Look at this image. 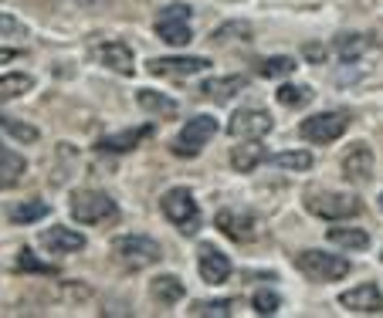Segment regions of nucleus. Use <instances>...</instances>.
<instances>
[{
  "label": "nucleus",
  "mask_w": 383,
  "mask_h": 318,
  "mask_svg": "<svg viewBox=\"0 0 383 318\" xmlns=\"http://www.w3.org/2000/svg\"><path fill=\"white\" fill-rule=\"evenodd\" d=\"M163 213L183 234H197L200 230V210H197V200H193V193L187 187H173L163 193Z\"/></svg>",
  "instance_id": "obj_1"
},
{
  "label": "nucleus",
  "mask_w": 383,
  "mask_h": 318,
  "mask_svg": "<svg viewBox=\"0 0 383 318\" xmlns=\"http://www.w3.org/2000/svg\"><path fill=\"white\" fill-rule=\"evenodd\" d=\"M295 267L312 281H339L349 274V261L339 254H326V251H302L295 254Z\"/></svg>",
  "instance_id": "obj_2"
},
{
  "label": "nucleus",
  "mask_w": 383,
  "mask_h": 318,
  "mask_svg": "<svg viewBox=\"0 0 383 318\" xmlns=\"http://www.w3.org/2000/svg\"><path fill=\"white\" fill-rule=\"evenodd\" d=\"M112 251L119 254V261L129 264V267H150L163 258V247L146 237V234H126V237H115Z\"/></svg>",
  "instance_id": "obj_3"
},
{
  "label": "nucleus",
  "mask_w": 383,
  "mask_h": 318,
  "mask_svg": "<svg viewBox=\"0 0 383 318\" xmlns=\"http://www.w3.org/2000/svg\"><path fill=\"white\" fill-rule=\"evenodd\" d=\"M214 135H217V119H211V115H193L190 122L180 129V135H176L173 152L176 156H197Z\"/></svg>",
  "instance_id": "obj_4"
},
{
  "label": "nucleus",
  "mask_w": 383,
  "mask_h": 318,
  "mask_svg": "<svg viewBox=\"0 0 383 318\" xmlns=\"http://www.w3.org/2000/svg\"><path fill=\"white\" fill-rule=\"evenodd\" d=\"M346 126H349L346 112H319L299 122V135L306 143H332V139H339L346 132Z\"/></svg>",
  "instance_id": "obj_5"
},
{
  "label": "nucleus",
  "mask_w": 383,
  "mask_h": 318,
  "mask_svg": "<svg viewBox=\"0 0 383 318\" xmlns=\"http://www.w3.org/2000/svg\"><path fill=\"white\" fill-rule=\"evenodd\" d=\"M72 217L82 220V224L109 220V217H115V200L109 193H98V190H82L72 200Z\"/></svg>",
  "instance_id": "obj_6"
},
{
  "label": "nucleus",
  "mask_w": 383,
  "mask_h": 318,
  "mask_svg": "<svg viewBox=\"0 0 383 318\" xmlns=\"http://www.w3.org/2000/svg\"><path fill=\"white\" fill-rule=\"evenodd\" d=\"M309 210L323 220H346V217H356L363 204L349 193H319V197H309Z\"/></svg>",
  "instance_id": "obj_7"
},
{
  "label": "nucleus",
  "mask_w": 383,
  "mask_h": 318,
  "mask_svg": "<svg viewBox=\"0 0 383 318\" xmlns=\"http://www.w3.org/2000/svg\"><path fill=\"white\" fill-rule=\"evenodd\" d=\"M228 132L234 139H265L271 132V115L265 112V109H258V105L238 109L234 119L228 122Z\"/></svg>",
  "instance_id": "obj_8"
},
{
  "label": "nucleus",
  "mask_w": 383,
  "mask_h": 318,
  "mask_svg": "<svg viewBox=\"0 0 383 318\" xmlns=\"http://www.w3.org/2000/svg\"><path fill=\"white\" fill-rule=\"evenodd\" d=\"M217 230L228 234L231 241H251L258 234V220L251 213H245V210L224 206V210H217Z\"/></svg>",
  "instance_id": "obj_9"
},
{
  "label": "nucleus",
  "mask_w": 383,
  "mask_h": 318,
  "mask_svg": "<svg viewBox=\"0 0 383 318\" xmlns=\"http://www.w3.org/2000/svg\"><path fill=\"white\" fill-rule=\"evenodd\" d=\"M339 305L349 308V312L377 315V312H383V291L373 281H366V284H356L353 291H343V295H339Z\"/></svg>",
  "instance_id": "obj_10"
},
{
  "label": "nucleus",
  "mask_w": 383,
  "mask_h": 318,
  "mask_svg": "<svg viewBox=\"0 0 383 318\" xmlns=\"http://www.w3.org/2000/svg\"><path fill=\"white\" fill-rule=\"evenodd\" d=\"M343 176L349 183H370L373 180V150L366 143H356L343 156Z\"/></svg>",
  "instance_id": "obj_11"
},
{
  "label": "nucleus",
  "mask_w": 383,
  "mask_h": 318,
  "mask_svg": "<svg viewBox=\"0 0 383 318\" xmlns=\"http://www.w3.org/2000/svg\"><path fill=\"white\" fill-rule=\"evenodd\" d=\"M197 264H200V278L207 281V284H224V281L231 278L228 254H221L214 244H204V247L197 251Z\"/></svg>",
  "instance_id": "obj_12"
},
{
  "label": "nucleus",
  "mask_w": 383,
  "mask_h": 318,
  "mask_svg": "<svg viewBox=\"0 0 383 318\" xmlns=\"http://www.w3.org/2000/svg\"><path fill=\"white\" fill-rule=\"evenodd\" d=\"M211 68V58H200V55H190V58H153L150 61V72L153 75H200Z\"/></svg>",
  "instance_id": "obj_13"
},
{
  "label": "nucleus",
  "mask_w": 383,
  "mask_h": 318,
  "mask_svg": "<svg viewBox=\"0 0 383 318\" xmlns=\"http://www.w3.org/2000/svg\"><path fill=\"white\" fill-rule=\"evenodd\" d=\"M41 244L48 251H55V254H75V251L85 247V237L78 230H72V227H51V230L41 234Z\"/></svg>",
  "instance_id": "obj_14"
},
{
  "label": "nucleus",
  "mask_w": 383,
  "mask_h": 318,
  "mask_svg": "<svg viewBox=\"0 0 383 318\" xmlns=\"http://www.w3.org/2000/svg\"><path fill=\"white\" fill-rule=\"evenodd\" d=\"M245 88H248V78L245 75H228V78H211V81H204V85H200V95L221 105V102L234 98L238 92H245Z\"/></svg>",
  "instance_id": "obj_15"
},
{
  "label": "nucleus",
  "mask_w": 383,
  "mask_h": 318,
  "mask_svg": "<svg viewBox=\"0 0 383 318\" xmlns=\"http://www.w3.org/2000/svg\"><path fill=\"white\" fill-rule=\"evenodd\" d=\"M98 58H102V65H109L119 75H133L136 58L126 41H109V44H102V48H98Z\"/></svg>",
  "instance_id": "obj_16"
},
{
  "label": "nucleus",
  "mask_w": 383,
  "mask_h": 318,
  "mask_svg": "<svg viewBox=\"0 0 383 318\" xmlns=\"http://www.w3.org/2000/svg\"><path fill=\"white\" fill-rule=\"evenodd\" d=\"M268 159V152L258 146V139H245V146H234L231 150V166L238 173H251L254 166H261Z\"/></svg>",
  "instance_id": "obj_17"
},
{
  "label": "nucleus",
  "mask_w": 383,
  "mask_h": 318,
  "mask_svg": "<svg viewBox=\"0 0 383 318\" xmlns=\"http://www.w3.org/2000/svg\"><path fill=\"white\" fill-rule=\"evenodd\" d=\"M150 126H136V129H122V132H112V135H105L102 139V150H109V152H129L136 150L146 135H150Z\"/></svg>",
  "instance_id": "obj_18"
},
{
  "label": "nucleus",
  "mask_w": 383,
  "mask_h": 318,
  "mask_svg": "<svg viewBox=\"0 0 383 318\" xmlns=\"http://www.w3.org/2000/svg\"><path fill=\"white\" fill-rule=\"evenodd\" d=\"M156 34L173 44V48H180V44H190V20H180V18H160L156 20Z\"/></svg>",
  "instance_id": "obj_19"
},
{
  "label": "nucleus",
  "mask_w": 383,
  "mask_h": 318,
  "mask_svg": "<svg viewBox=\"0 0 383 318\" xmlns=\"http://www.w3.org/2000/svg\"><path fill=\"white\" fill-rule=\"evenodd\" d=\"M150 295H153L156 301H163V305H176V301L187 295V288H183V281L176 278V274H160V278H153V284H150Z\"/></svg>",
  "instance_id": "obj_20"
},
{
  "label": "nucleus",
  "mask_w": 383,
  "mask_h": 318,
  "mask_svg": "<svg viewBox=\"0 0 383 318\" xmlns=\"http://www.w3.org/2000/svg\"><path fill=\"white\" fill-rule=\"evenodd\" d=\"M24 169H27L24 156H18V152H11V150H0V190L14 187L20 176H24Z\"/></svg>",
  "instance_id": "obj_21"
},
{
  "label": "nucleus",
  "mask_w": 383,
  "mask_h": 318,
  "mask_svg": "<svg viewBox=\"0 0 383 318\" xmlns=\"http://www.w3.org/2000/svg\"><path fill=\"white\" fill-rule=\"evenodd\" d=\"M326 241L339 244V247H349V251H363L366 244H370V237H366V230H360V227H329Z\"/></svg>",
  "instance_id": "obj_22"
},
{
  "label": "nucleus",
  "mask_w": 383,
  "mask_h": 318,
  "mask_svg": "<svg viewBox=\"0 0 383 318\" xmlns=\"http://www.w3.org/2000/svg\"><path fill=\"white\" fill-rule=\"evenodd\" d=\"M136 102H139L146 112H160V115H173V112H176V102H173L170 95L153 92V88H139V92H136Z\"/></svg>",
  "instance_id": "obj_23"
},
{
  "label": "nucleus",
  "mask_w": 383,
  "mask_h": 318,
  "mask_svg": "<svg viewBox=\"0 0 383 318\" xmlns=\"http://www.w3.org/2000/svg\"><path fill=\"white\" fill-rule=\"evenodd\" d=\"M295 68H299V61H295V58L275 55V58H265V61L258 65V75H261V78H288Z\"/></svg>",
  "instance_id": "obj_24"
},
{
  "label": "nucleus",
  "mask_w": 383,
  "mask_h": 318,
  "mask_svg": "<svg viewBox=\"0 0 383 318\" xmlns=\"http://www.w3.org/2000/svg\"><path fill=\"white\" fill-rule=\"evenodd\" d=\"M31 75H24V72H14V75H0V102H11V98H18V95L31 92Z\"/></svg>",
  "instance_id": "obj_25"
},
{
  "label": "nucleus",
  "mask_w": 383,
  "mask_h": 318,
  "mask_svg": "<svg viewBox=\"0 0 383 318\" xmlns=\"http://www.w3.org/2000/svg\"><path fill=\"white\" fill-rule=\"evenodd\" d=\"M51 213V206L44 204V200H27V204H18L11 210V220L14 224H34L41 217H48Z\"/></svg>",
  "instance_id": "obj_26"
},
{
  "label": "nucleus",
  "mask_w": 383,
  "mask_h": 318,
  "mask_svg": "<svg viewBox=\"0 0 383 318\" xmlns=\"http://www.w3.org/2000/svg\"><path fill=\"white\" fill-rule=\"evenodd\" d=\"M275 98L285 105V109H299V105H309L312 102V88L309 85H282Z\"/></svg>",
  "instance_id": "obj_27"
},
{
  "label": "nucleus",
  "mask_w": 383,
  "mask_h": 318,
  "mask_svg": "<svg viewBox=\"0 0 383 318\" xmlns=\"http://www.w3.org/2000/svg\"><path fill=\"white\" fill-rule=\"evenodd\" d=\"M0 129L7 132V135H14L18 143H38V135H41L34 126H27L20 119H11V115H0Z\"/></svg>",
  "instance_id": "obj_28"
},
{
  "label": "nucleus",
  "mask_w": 383,
  "mask_h": 318,
  "mask_svg": "<svg viewBox=\"0 0 383 318\" xmlns=\"http://www.w3.org/2000/svg\"><path fill=\"white\" fill-rule=\"evenodd\" d=\"M275 166L282 169H309L312 166V156H309L306 150H288V152H275V156H268Z\"/></svg>",
  "instance_id": "obj_29"
},
{
  "label": "nucleus",
  "mask_w": 383,
  "mask_h": 318,
  "mask_svg": "<svg viewBox=\"0 0 383 318\" xmlns=\"http://www.w3.org/2000/svg\"><path fill=\"white\" fill-rule=\"evenodd\" d=\"M366 44H370V41L360 38V34H339V38H336V51H339V58H343V61H349V58H360V55H363Z\"/></svg>",
  "instance_id": "obj_30"
},
{
  "label": "nucleus",
  "mask_w": 383,
  "mask_h": 318,
  "mask_svg": "<svg viewBox=\"0 0 383 318\" xmlns=\"http://www.w3.org/2000/svg\"><path fill=\"white\" fill-rule=\"evenodd\" d=\"M251 305H254V312H258V315H275V312H278V295L268 291V288H261V291H254Z\"/></svg>",
  "instance_id": "obj_31"
},
{
  "label": "nucleus",
  "mask_w": 383,
  "mask_h": 318,
  "mask_svg": "<svg viewBox=\"0 0 383 318\" xmlns=\"http://www.w3.org/2000/svg\"><path fill=\"white\" fill-rule=\"evenodd\" d=\"M0 38H27V24H20L14 14H0Z\"/></svg>",
  "instance_id": "obj_32"
},
{
  "label": "nucleus",
  "mask_w": 383,
  "mask_h": 318,
  "mask_svg": "<svg viewBox=\"0 0 383 318\" xmlns=\"http://www.w3.org/2000/svg\"><path fill=\"white\" fill-rule=\"evenodd\" d=\"M193 315H221L228 318L231 312H234V301H204V305H197V308H190Z\"/></svg>",
  "instance_id": "obj_33"
},
{
  "label": "nucleus",
  "mask_w": 383,
  "mask_h": 318,
  "mask_svg": "<svg viewBox=\"0 0 383 318\" xmlns=\"http://www.w3.org/2000/svg\"><path fill=\"white\" fill-rule=\"evenodd\" d=\"M18 267H24V271H38V274H55V267H51V264H41L31 251H20Z\"/></svg>",
  "instance_id": "obj_34"
},
{
  "label": "nucleus",
  "mask_w": 383,
  "mask_h": 318,
  "mask_svg": "<svg viewBox=\"0 0 383 318\" xmlns=\"http://www.w3.org/2000/svg\"><path fill=\"white\" fill-rule=\"evenodd\" d=\"M160 18H180V20H190V7H183V4H170V7H163V14Z\"/></svg>",
  "instance_id": "obj_35"
},
{
  "label": "nucleus",
  "mask_w": 383,
  "mask_h": 318,
  "mask_svg": "<svg viewBox=\"0 0 383 318\" xmlns=\"http://www.w3.org/2000/svg\"><path fill=\"white\" fill-rule=\"evenodd\" d=\"M306 58L319 61V58H323V48H319V44H309V48H306Z\"/></svg>",
  "instance_id": "obj_36"
},
{
  "label": "nucleus",
  "mask_w": 383,
  "mask_h": 318,
  "mask_svg": "<svg viewBox=\"0 0 383 318\" xmlns=\"http://www.w3.org/2000/svg\"><path fill=\"white\" fill-rule=\"evenodd\" d=\"M72 4H82V7H92V4H102V0H72Z\"/></svg>",
  "instance_id": "obj_37"
},
{
  "label": "nucleus",
  "mask_w": 383,
  "mask_h": 318,
  "mask_svg": "<svg viewBox=\"0 0 383 318\" xmlns=\"http://www.w3.org/2000/svg\"><path fill=\"white\" fill-rule=\"evenodd\" d=\"M380 210H383V197H380Z\"/></svg>",
  "instance_id": "obj_38"
}]
</instances>
